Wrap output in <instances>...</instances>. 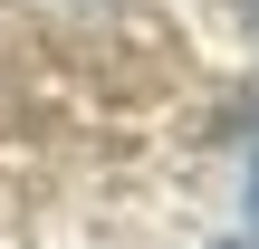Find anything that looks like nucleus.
<instances>
[{
    "mask_svg": "<svg viewBox=\"0 0 259 249\" xmlns=\"http://www.w3.org/2000/svg\"><path fill=\"white\" fill-rule=\"evenodd\" d=\"M250 230H259V173H250Z\"/></svg>",
    "mask_w": 259,
    "mask_h": 249,
    "instance_id": "f257e3e1",
    "label": "nucleus"
},
{
    "mask_svg": "<svg viewBox=\"0 0 259 249\" xmlns=\"http://www.w3.org/2000/svg\"><path fill=\"white\" fill-rule=\"evenodd\" d=\"M250 19H259V0H250Z\"/></svg>",
    "mask_w": 259,
    "mask_h": 249,
    "instance_id": "f03ea898",
    "label": "nucleus"
}]
</instances>
